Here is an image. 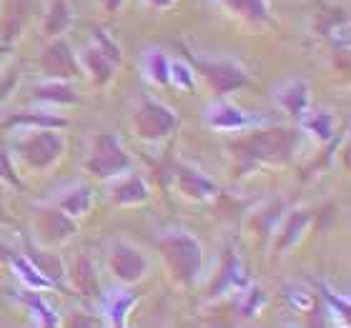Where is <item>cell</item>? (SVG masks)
<instances>
[{
    "instance_id": "2e32d148",
    "label": "cell",
    "mask_w": 351,
    "mask_h": 328,
    "mask_svg": "<svg viewBox=\"0 0 351 328\" xmlns=\"http://www.w3.org/2000/svg\"><path fill=\"white\" fill-rule=\"evenodd\" d=\"M246 286H249V278H246V268H243L241 258L234 253V248H226L223 258H221V273L211 288V299H219L226 293H239Z\"/></svg>"
},
{
    "instance_id": "8992f818",
    "label": "cell",
    "mask_w": 351,
    "mask_h": 328,
    "mask_svg": "<svg viewBox=\"0 0 351 328\" xmlns=\"http://www.w3.org/2000/svg\"><path fill=\"white\" fill-rule=\"evenodd\" d=\"M178 113L163 101L148 93H141L131 113V131L143 143H163L178 128Z\"/></svg>"
},
{
    "instance_id": "ba28073f",
    "label": "cell",
    "mask_w": 351,
    "mask_h": 328,
    "mask_svg": "<svg viewBox=\"0 0 351 328\" xmlns=\"http://www.w3.org/2000/svg\"><path fill=\"white\" fill-rule=\"evenodd\" d=\"M78 234V220L71 218L63 208L45 203L33 213V241L40 248H60L71 243Z\"/></svg>"
},
{
    "instance_id": "d6a6232c",
    "label": "cell",
    "mask_w": 351,
    "mask_h": 328,
    "mask_svg": "<svg viewBox=\"0 0 351 328\" xmlns=\"http://www.w3.org/2000/svg\"><path fill=\"white\" fill-rule=\"evenodd\" d=\"M0 181H8L15 188H23V181L15 173V161L10 158L8 151H0Z\"/></svg>"
},
{
    "instance_id": "83f0119b",
    "label": "cell",
    "mask_w": 351,
    "mask_h": 328,
    "mask_svg": "<svg viewBox=\"0 0 351 328\" xmlns=\"http://www.w3.org/2000/svg\"><path fill=\"white\" fill-rule=\"evenodd\" d=\"M196 73H193V68L186 58L181 60H171V68H169V86H173L176 90H181V93H193L196 90Z\"/></svg>"
},
{
    "instance_id": "52a82bcc",
    "label": "cell",
    "mask_w": 351,
    "mask_h": 328,
    "mask_svg": "<svg viewBox=\"0 0 351 328\" xmlns=\"http://www.w3.org/2000/svg\"><path fill=\"white\" fill-rule=\"evenodd\" d=\"M121 45L106 33L103 28H95L90 36V43L78 53L81 73L88 75V81L98 88H106L113 83L118 68H121Z\"/></svg>"
},
{
    "instance_id": "ffe728a7",
    "label": "cell",
    "mask_w": 351,
    "mask_h": 328,
    "mask_svg": "<svg viewBox=\"0 0 351 328\" xmlns=\"http://www.w3.org/2000/svg\"><path fill=\"white\" fill-rule=\"evenodd\" d=\"M68 281H71V288L81 293L83 299H98L101 296L98 270H95V263L88 255H78L75 258L73 266L68 268Z\"/></svg>"
},
{
    "instance_id": "5bb4252c",
    "label": "cell",
    "mask_w": 351,
    "mask_h": 328,
    "mask_svg": "<svg viewBox=\"0 0 351 328\" xmlns=\"http://www.w3.org/2000/svg\"><path fill=\"white\" fill-rule=\"evenodd\" d=\"M110 201H113V205H118V208H138V205L151 201V183L146 181L143 173L128 171V173L113 178Z\"/></svg>"
},
{
    "instance_id": "ac0fdd59",
    "label": "cell",
    "mask_w": 351,
    "mask_h": 328,
    "mask_svg": "<svg viewBox=\"0 0 351 328\" xmlns=\"http://www.w3.org/2000/svg\"><path fill=\"white\" fill-rule=\"evenodd\" d=\"M53 203L58 205V208H63L71 218L78 220V218H86L88 213L93 211L95 193L86 183H75V186H68V188L58 190V196L53 198Z\"/></svg>"
},
{
    "instance_id": "1f68e13d",
    "label": "cell",
    "mask_w": 351,
    "mask_h": 328,
    "mask_svg": "<svg viewBox=\"0 0 351 328\" xmlns=\"http://www.w3.org/2000/svg\"><path fill=\"white\" fill-rule=\"evenodd\" d=\"M319 288H322V296H324V301L329 303L331 311H337V314H341V323H344V326H349V323H351L349 301H346V299H339V296H334V291H329L326 286H319Z\"/></svg>"
},
{
    "instance_id": "484cf974",
    "label": "cell",
    "mask_w": 351,
    "mask_h": 328,
    "mask_svg": "<svg viewBox=\"0 0 351 328\" xmlns=\"http://www.w3.org/2000/svg\"><path fill=\"white\" fill-rule=\"evenodd\" d=\"M13 268H15V276L21 278L23 286H25L28 291L40 293V291H51V288H53V283L36 268V266H33V263H30L28 255H15Z\"/></svg>"
},
{
    "instance_id": "d4e9b609",
    "label": "cell",
    "mask_w": 351,
    "mask_h": 328,
    "mask_svg": "<svg viewBox=\"0 0 351 328\" xmlns=\"http://www.w3.org/2000/svg\"><path fill=\"white\" fill-rule=\"evenodd\" d=\"M299 123L306 133H314L322 143H329V140H334L337 123H334V116H331L329 110H308Z\"/></svg>"
},
{
    "instance_id": "d6986e66",
    "label": "cell",
    "mask_w": 351,
    "mask_h": 328,
    "mask_svg": "<svg viewBox=\"0 0 351 328\" xmlns=\"http://www.w3.org/2000/svg\"><path fill=\"white\" fill-rule=\"evenodd\" d=\"M30 258V263L36 266L40 273H43L48 281L53 283V288L58 286V288H63L68 281V266L66 261L60 258L58 253H56V248H30V253H25Z\"/></svg>"
},
{
    "instance_id": "d590c367",
    "label": "cell",
    "mask_w": 351,
    "mask_h": 328,
    "mask_svg": "<svg viewBox=\"0 0 351 328\" xmlns=\"http://www.w3.org/2000/svg\"><path fill=\"white\" fill-rule=\"evenodd\" d=\"M8 218V208H5V201H3V196H0V220Z\"/></svg>"
},
{
    "instance_id": "7402d4cb",
    "label": "cell",
    "mask_w": 351,
    "mask_h": 328,
    "mask_svg": "<svg viewBox=\"0 0 351 328\" xmlns=\"http://www.w3.org/2000/svg\"><path fill=\"white\" fill-rule=\"evenodd\" d=\"M33 98L45 105H73L78 103V95H75L73 86L68 81H53V78H45L43 83H36L33 86Z\"/></svg>"
},
{
    "instance_id": "30bf717a",
    "label": "cell",
    "mask_w": 351,
    "mask_h": 328,
    "mask_svg": "<svg viewBox=\"0 0 351 328\" xmlns=\"http://www.w3.org/2000/svg\"><path fill=\"white\" fill-rule=\"evenodd\" d=\"M171 178H173L176 190L191 203H208L221 193L219 183L208 178L201 168L191 166L186 161L171 163Z\"/></svg>"
},
{
    "instance_id": "5b68a950",
    "label": "cell",
    "mask_w": 351,
    "mask_h": 328,
    "mask_svg": "<svg viewBox=\"0 0 351 328\" xmlns=\"http://www.w3.org/2000/svg\"><path fill=\"white\" fill-rule=\"evenodd\" d=\"M183 58L189 60L196 78H201L206 86L211 88V93L216 98H226V95L236 93V90H241L251 83L249 71L231 58H204V55H196L186 45H183Z\"/></svg>"
},
{
    "instance_id": "603a6c76",
    "label": "cell",
    "mask_w": 351,
    "mask_h": 328,
    "mask_svg": "<svg viewBox=\"0 0 351 328\" xmlns=\"http://www.w3.org/2000/svg\"><path fill=\"white\" fill-rule=\"evenodd\" d=\"M169 68L171 58L161 48H146L143 55H141V73L151 86L156 88H166L169 86Z\"/></svg>"
},
{
    "instance_id": "44dd1931",
    "label": "cell",
    "mask_w": 351,
    "mask_h": 328,
    "mask_svg": "<svg viewBox=\"0 0 351 328\" xmlns=\"http://www.w3.org/2000/svg\"><path fill=\"white\" fill-rule=\"evenodd\" d=\"M308 223H311V213L308 211H291L289 216L284 218V223H281V228L276 231V238H274V251L276 253H289L296 243H299V238L304 236V231L308 228Z\"/></svg>"
},
{
    "instance_id": "4316f807",
    "label": "cell",
    "mask_w": 351,
    "mask_h": 328,
    "mask_svg": "<svg viewBox=\"0 0 351 328\" xmlns=\"http://www.w3.org/2000/svg\"><path fill=\"white\" fill-rule=\"evenodd\" d=\"M8 128H21V125H45V128H66L68 121L66 118L56 116V113H45V110H21V113H15L13 118H8L5 121Z\"/></svg>"
},
{
    "instance_id": "836d02e7",
    "label": "cell",
    "mask_w": 351,
    "mask_h": 328,
    "mask_svg": "<svg viewBox=\"0 0 351 328\" xmlns=\"http://www.w3.org/2000/svg\"><path fill=\"white\" fill-rule=\"evenodd\" d=\"M151 10H156V13H166V10H171V8L178 5V0H143Z\"/></svg>"
},
{
    "instance_id": "4fadbf2b",
    "label": "cell",
    "mask_w": 351,
    "mask_h": 328,
    "mask_svg": "<svg viewBox=\"0 0 351 328\" xmlns=\"http://www.w3.org/2000/svg\"><path fill=\"white\" fill-rule=\"evenodd\" d=\"M101 301V314H103V323L116 328L128 326V316L133 314V308L138 306L141 296L136 291H131V286H121L101 293L98 296Z\"/></svg>"
},
{
    "instance_id": "8fae6325",
    "label": "cell",
    "mask_w": 351,
    "mask_h": 328,
    "mask_svg": "<svg viewBox=\"0 0 351 328\" xmlns=\"http://www.w3.org/2000/svg\"><path fill=\"white\" fill-rule=\"evenodd\" d=\"M40 71H43L45 78H53V81H75L81 75V66H78V53L71 48L66 38H51L48 45L40 53Z\"/></svg>"
},
{
    "instance_id": "4dcf8cb0",
    "label": "cell",
    "mask_w": 351,
    "mask_h": 328,
    "mask_svg": "<svg viewBox=\"0 0 351 328\" xmlns=\"http://www.w3.org/2000/svg\"><path fill=\"white\" fill-rule=\"evenodd\" d=\"M23 301H25V303H28V306L33 308L40 318H43V321H40L43 326H58V316L53 314V308L48 306L40 296H38V291H25L23 293Z\"/></svg>"
},
{
    "instance_id": "277c9868",
    "label": "cell",
    "mask_w": 351,
    "mask_h": 328,
    "mask_svg": "<svg viewBox=\"0 0 351 328\" xmlns=\"http://www.w3.org/2000/svg\"><path fill=\"white\" fill-rule=\"evenodd\" d=\"M83 171L93 175L95 181H113L118 175L133 171V155L125 151L123 140L116 133H95L88 140Z\"/></svg>"
},
{
    "instance_id": "7a4b0ae2",
    "label": "cell",
    "mask_w": 351,
    "mask_h": 328,
    "mask_svg": "<svg viewBox=\"0 0 351 328\" xmlns=\"http://www.w3.org/2000/svg\"><path fill=\"white\" fill-rule=\"evenodd\" d=\"M68 140L60 128L21 125L10 138V158L30 173H48L66 155Z\"/></svg>"
},
{
    "instance_id": "9c48e42d",
    "label": "cell",
    "mask_w": 351,
    "mask_h": 328,
    "mask_svg": "<svg viewBox=\"0 0 351 328\" xmlns=\"http://www.w3.org/2000/svg\"><path fill=\"white\" fill-rule=\"evenodd\" d=\"M151 261L136 243L118 238L108 251V270L121 286H136L148 276Z\"/></svg>"
},
{
    "instance_id": "e0dca14e",
    "label": "cell",
    "mask_w": 351,
    "mask_h": 328,
    "mask_svg": "<svg viewBox=\"0 0 351 328\" xmlns=\"http://www.w3.org/2000/svg\"><path fill=\"white\" fill-rule=\"evenodd\" d=\"M219 5L231 18H239L251 28H269L271 18V0H219Z\"/></svg>"
},
{
    "instance_id": "cb8c5ba5",
    "label": "cell",
    "mask_w": 351,
    "mask_h": 328,
    "mask_svg": "<svg viewBox=\"0 0 351 328\" xmlns=\"http://www.w3.org/2000/svg\"><path fill=\"white\" fill-rule=\"evenodd\" d=\"M73 23V13H71V5L66 0H53L48 5V13L43 18V33L48 38H58L63 36Z\"/></svg>"
},
{
    "instance_id": "6da1fadb",
    "label": "cell",
    "mask_w": 351,
    "mask_h": 328,
    "mask_svg": "<svg viewBox=\"0 0 351 328\" xmlns=\"http://www.w3.org/2000/svg\"><path fill=\"white\" fill-rule=\"evenodd\" d=\"M299 148V131L293 128H258L243 131L236 140L228 143V153L234 158V171L239 175H249L263 166H286Z\"/></svg>"
},
{
    "instance_id": "f1b7e54d",
    "label": "cell",
    "mask_w": 351,
    "mask_h": 328,
    "mask_svg": "<svg viewBox=\"0 0 351 328\" xmlns=\"http://www.w3.org/2000/svg\"><path fill=\"white\" fill-rule=\"evenodd\" d=\"M236 303H239V311H241L243 316L254 318V316L261 314L263 306H266V296H263L261 288L249 283L246 288H241V291L236 293Z\"/></svg>"
},
{
    "instance_id": "f546056e",
    "label": "cell",
    "mask_w": 351,
    "mask_h": 328,
    "mask_svg": "<svg viewBox=\"0 0 351 328\" xmlns=\"http://www.w3.org/2000/svg\"><path fill=\"white\" fill-rule=\"evenodd\" d=\"M30 0H5V21H3V38H13L21 30L23 15L28 13Z\"/></svg>"
},
{
    "instance_id": "e575fe53",
    "label": "cell",
    "mask_w": 351,
    "mask_h": 328,
    "mask_svg": "<svg viewBox=\"0 0 351 328\" xmlns=\"http://www.w3.org/2000/svg\"><path fill=\"white\" fill-rule=\"evenodd\" d=\"M101 3V8H103V13H121V8L125 5V0H98Z\"/></svg>"
},
{
    "instance_id": "3957f363",
    "label": "cell",
    "mask_w": 351,
    "mask_h": 328,
    "mask_svg": "<svg viewBox=\"0 0 351 328\" xmlns=\"http://www.w3.org/2000/svg\"><path fill=\"white\" fill-rule=\"evenodd\" d=\"M154 246L176 286L189 288L196 283L204 270V243L196 234L186 228H169L156 236Z\"/></svg>"
},
{
    "instance_id": "7c38bea8",
    "label": "cell",
    "mask_w": 351,
    "mask_h": 328,
    "mask_svg": "<svg viewBox=\"0 0 351 328\" xmlns=\"http://www.w3.org/2000/svg\"><path fill=\"white\" fill-rule=\"evenodd\" d=\"M204 123L216 133H243L254 125V121L246 110H241L231 101L216 98L204 108Z\"/></svg>"
},
{
    "instance_id": "9a60e30c",
    "label": "cell",
    "mask_w": 351,
    "mask_h": 328,
    "mask_svg": "<svg viewBox=\"0 0 351 328\" xmlns=\"http://www.w3.org/2000/svg\"><path fill=\"white\" fill-rule=\"evenodd\" d=\"M274 101L278 103V108L284 110L286 116L301 121L311 110V88L304 78H289L274 88Z\"/></svg>"
}]
</instances>
